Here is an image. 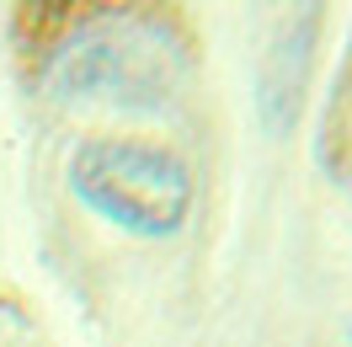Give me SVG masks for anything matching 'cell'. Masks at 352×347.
Wrapping results in <instances>:
<instances>
[{
	"instance_id": "cell-3",
	"label": "cell",
	"mask_w": 352,
	"mask_h": 347,
	"mask_svg": "<svg viewBox=\"0 0 352 347\" xmlns=\"http://www.w3.org/2000/svg\"><path fill=\"white\" fill-rule=\"evenodd\" d=\"M326 0H251V43H256V107L272 134H288L305 107L315 38Z\"/></svg>"
},
{
	"instance_id": "cell-2",
	"label": "cell",
	"mask_w": 352,
	"mask_h": 347,
	"mask_svg": "<svg viewBox=\"0 0 352 347\" xmlns=\"http://www.w3.org/2000/svg\"><path fill=\"white\" fill-rule=\"evenodd\" d=\"M69 187L91 214L112 219L133 235H176L192 209L187 160L139 139H91L69 160Z\"/></svg>"
},
{
	"instance_id": "cell-1",
	"label": "cell",
	"mask_w": 352,
	"mask_h": 347,
	"mask_svg": "<svg viewBox=\"0 0 352 347\" xmlns=\"http://www.w3.org/2000/svg\"><path fill=\"white\" fill-rule=\"evenodd\" d=\"M48 86L59 96L166 102L176 86V38L144 11H91L48 54Z\"/></svg>"
}]
</instances>
